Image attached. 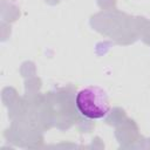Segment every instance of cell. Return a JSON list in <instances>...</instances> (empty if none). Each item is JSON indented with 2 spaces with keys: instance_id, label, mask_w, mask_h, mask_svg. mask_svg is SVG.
I'll list each match as a JSON object with an SVG mask.
<instances>
[{
  "instance_id": "1",
  "label": "cell",
  "mask_w": 150,
  "mask_h": 150,
  "mask_svg": "<svg viewBox=\"0 0 150 150\" xmlns=\"http://www.w3.org/2000/svg\"><path fill=\"white\" fill-rule=\"evenodd\" d=\"M75 105L81 116L91 121L105 118L111 110L107 91L98 86H88L79 90Z\"/></svg>"
}]
</instances>
